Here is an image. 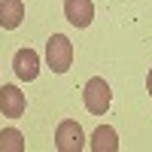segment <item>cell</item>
I'll list each match as a JSON object with an SVG mask.
<instances>
[{"label":"cell","instance_id":"1","mask_svg":"<svg viewBox=\"0 0 152 152\" xmlns=\"http://www.w3.org/2000/svg\"><path fill=\"white\" fill-rule=\"evenodd\" d=\"M46 61L52 73H67L73 64V43L67 40L64 34H52L46 43Z\"/></svg>","mask_w":152,"mask_h":152},{"label":"cell","instance_id":"2","mask_svg":"<svg viewBox=\"0 0 152 152\" xmlns=\"http://www.w3.org/2000/svg\"><path fill=\"white\" fill-rule=\"evenodd\" d=\"M110 97H113V91H110V85H107L104 76H91V79L85 82L82 104H85V110L91 113V116H104V113L110 110Z\"/></svg>","mask_w":152,"mask_h":152},{"label":"cell","instance_id":"3","mask_svg":"<svg viewBox=\"0 0 152 152\" xmlns=\"http://www.w3.org/2000/svg\"><path fill=\"white\" fill-rule=\"evenodd\" d=\"M82 146H85V134L79 128V122L64 119L55 131V149L58 152H82Z\"/></svg>","mask_w":152,"mask_h":152},{"label":"cell","instance_id":"4","mask_svg":"<svg viewBox=\"0 0 152 152\" xmlns=\"http://www.w3.org/2000/svg\"><path fill=\"white\" fill-rule=\"evenodd\" d=\"M24 107H28V100H24V91L18 85H3L0 88V113L9 119H18L24 116Z\"/></svg>","mask_w":152,"mask_h":152},{"label":"cell","instance_id":"5","mask_svg":"<svg viewBox=\"0 0 152 152\" xmlns=\"http://www.w3.org/2000/svg\"><path fill=\"white\" fill-rule=\"evenodd\" d=\"M12 70L21 82H34L37 73H40V58H37L34 49H18L15 58H12Z\"/></svg>","mask_w":152,"mask_h":152},{"label":"cell","instance_id":"6","mask_svg":"<svg viewBox=\"0 0 152 152\" xmlns=\"http://www.w3.org/2000/svg\"><path fill=\"white\" fill-rule=\"evenodd\" d=\"M64 15L73 28H88L94 18V3L91 0H64Z\"/></svg>","mask_w":152,"mask_h":152},{"label":"cell","instance_id":"7","mask_svg":"<svg viewBox=\"0 0 152 152\" xmlns=\"http://www.w3.org/2000/svg\"><path fill=\"white\" fill-rule=\"evenodd\" d=\"M24 18V3L21 0H0V28L15 31Z\"/></svg>","mask_w":152,"mask_h":152},{"label":"cell","instance_id":"8","mask_svg":"<svg viewBox=\"0 0 152 152\" xmlns=\"http://www.w3.org/2000/svg\"><path fill=\"white\" fill-rule=\"evenodd\" d=\"M88 146L94 152H119V137H116V131H113L110 125H100V128H94Z\"/></svg>","mask_w":152,"mask_h":152},{"label":"cell","instance_id":"9","mask_svg":"<svg viewBox=\"0 0 152 152\" xmlns=\"http://www.w3.org/2000/svg\"><path fill=\"white\" fill-rule=\"evenodd\" d=\"M24 152V140H21V134L15 128H6V131H0V152Z\"/></svg>","mask_w":152,"mask_h":152},{"label":"cell","instance_id":"10","mask_svg":"<svg viewBox=\"0 0 152 152\" xmlns=\"http://www.w3.org/2000/svg\"><path fill=\"white\" fill-rule=\"evenodd\" d=\"M146 91H149V97H152V70H149V76H146Z\"/></svg>","mask_w":152,"mask_h":152}]
</instances>
